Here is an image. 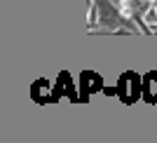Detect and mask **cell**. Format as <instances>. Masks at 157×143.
<instances>
[{
  "mask_svg": "<svg viewBox=\"0 0 157 143\" xmlns=\"http://www.w3.org/2000/svg\"><path fill=\"white\" fill-rule=\"evenodd\" d=\"M120 12H122V17H131V7H129V2H127V0H122V2H120Z\"/></svg>",
  "mask_w": 157,
  "mask_h": 143,
  "instance_id": "obj_1",
  "label": "cell"
}]
</instances>
